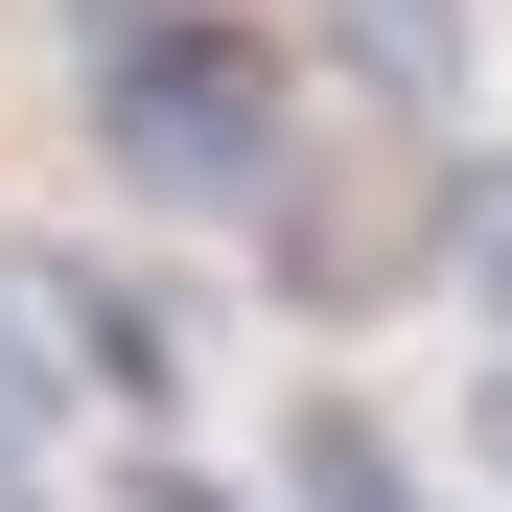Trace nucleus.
<instances>
[{
  "label": "nucleus",
  "instance_id": "4",
  "mask_svg": "<svg viewBox=\"0 0 512 512\" xmlns=\"http://www.w3.org/2000/svg\"><path fill=\"white\" fill-rule=\"evenodd\" d=\"M466 256H489V303H512V187H489V233H466Z\"/></svg>",
  "mask_w": 512,
  "mask_h": 512
},
{
  "label": "nucleus",
  "instance_id": "2",
  "mask_svg": "<svg viewBox=\"0 0 512 512\" xmlns=\"http://www.w3.org/2000/svg\"><path fill=\"white\" fill-rule=\"evenodd\" d=\"M303 512H419V489L373 466V419H303Z\"/></svg>",
  "mask_w": 512,
  "mask_h": 512
},
{
  "label": "nucleus",
  "instance_id": "1",
  "mask_svg": "<svg viewBox=\"0 0 512 512\" xmlns=\"http://www.w3.org/2000/svg\"><path fill=\"white\" fill-rule=\"evenodd\" d=\"M117 163L140 187H280V70H256L233 24H117Z\"/></svg>",
  "mask_w": 512,
  "mask_h": 512
},
{
  "label": "nucleus",
  "instance_id": "3",
  "mask_svg": "<svg viewBox=\"0 0 512 512\" xmlns=\"http://www.w3.org/2000/svg\"><path fill=\"white\" fill-rule=\"evenodd\" d=\"M47 466V373H24V326H0V489Z\"/></svg>",
  "mask_w": 512,
  "mask_h": 512
},
{
  "label": "nucleus",
  "instance_id": "5",
  "mask_svg": "<svg viewBox=\"0 0 512 512\" xmlns=\"http://www.w3.org/2000/svg\"><path fill=\"white\" fill-rule=\"evenodd\" d=\"M140 512H210V489H140Z\"/></svg>",
  "mask_w": 512,
  "mask_h": 512
}]
</instances>
